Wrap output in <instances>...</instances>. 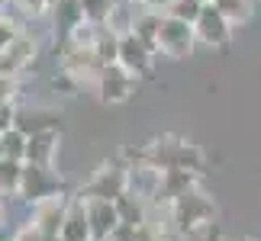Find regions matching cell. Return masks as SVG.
<instances>
[{"mask_svg": "<svg viewBox=\"0 0 261 241\" xmlns=\"http://www.w3.org/2000/svg\"><path fill=\"white\" fill-rule=\"evenodd\" d=\"M194 42H197L194 23H184V19L165 13L162 29H158V52L168 58H187L194 52Z\"/></svg>", "mask_w": 261, "mask_h": 241, "instance_id": "obj_1", "label": "cell"}, {"mask_svg": "<svg viewBox=\"0 0 261 241\" xmlns=\"http://www.w3.org/2000/svg\"><path fill=\"white\" fill-rule=\"evenodd\" d=\"M133 90H136V74L129 68H123L119 62L103 65V71L97 77V94L103 103H126Z\"/></svg>", "mask_w": 261, "mask_h": 241, "instance_id": "obj_2", "label": "cell"}, {"mask_svg": "<svg viewBox=\"0 0 261 241\" xmlns=\"http://www.w3.org/2000/svg\"><path fill=\"white\" fill-rule=\"evenodd\" d=\"M58 177L52 174V167L48 164H23V180H19V193L26 199H33V203H42L48 196H58Z\"/></svg>", "mask_w": 261, "mask_h": 241, "instance_id": "obj_3", "label": "cell"}, {"mask_svg": "<svg viewBox=\"0 0 261 241\" xmlns=\"http://www.w3.org/2000/svg\"><path fill=\"white\" fill-rule=\"evenodd\" d=\"M194 29H197V42H203L210 48H226L229 36H232V23H229L213 4L203 7V13H200V19L194 23Z\"/></svg>", "mask_w": 261, "mask_h": 241, "instance_id": "obj_4", "label": "cell"}, {"mask_svg": "<svg viewBox=\"0 0 261 241\" xmlns=\"http://www.w3.org/2000/svg\"><path fill=\"white\" fill-rule=\"evenodd\" d=\"M87 203V219H90V235L94 241H110V235L123 225L116 199H84Z\"/></svg>", "mask_w": 261, "mask_h": 241, "instance_id": "obj_5", "label": "cell"}, {"mask_svg": "<svg viewBox=\"0 0 261 241\" xmlns=\"http://www.w3.org/2000/svg\"><path fill=\"white\" fill-rule=\"evenodd\" d=\"M152 55H155V48L142 42L136 33H126V36H119V65L129 68L136 77H142L152 71Z\"/></svg>", "mask_w": 261, "mask_h": 241, "instance_id": "obj_6", "label": "cell"}, {"mask_svg": "<svg viewBox=\"0 0 261 241\" xmlns=\"http://www.w3.org/2000/svg\"><path fill=\"white\" fill-rule=\"evenodd\" d=\"M210 216H213L210 199L200 196V193H194V190H187L184 196L174 199V219H177V225L184 228V232H187V228H197V225L210 222Z\"/></svg>", "mask_w": 261, "mask_h": 241, "instance_id": "obj_7", "label": "cell"}, {"mask_svg": "<svg viewBox=\"0 0 261 241\" xmlns=\"http://www.w3.org/2000/svg\"><path fill=\"white\" fill-rule=\"evenodd\" d=\"M129 187V174L126 170H97V177L87 184V190H81V199H119Z\"/></svg>", "mask_w": 261, "mask_h": 241, "instance_id": "obj_8", "label": "cell"}, {"mask_svg": "<svg viewBox=\"0 0 261 241\" xmlns=\"http://www.w3.org/2000/svg\"><path fill=\"white\" fill-rule=\"evenodd\" d=\"M33 58H36V42H33L29 36L16 33V39L4 48V52H0V71L13 77L16 71H23V68L33 62Z\"/></svg>", "mask_w": 261, "mask_h": 241, "instance_id": "obj_9", "label": "cell"}, {"mask_svg": "<svg viewBox=\"0 0 261 241\" xmlns=\"http://www.w3.org/2000/svg\"><path fill=\"white\" fill-rule=\"evenodd\" d=\"M58 235H62L65 241H94V235H90V219H87V203L81 196L68 206L62 232H58Z\"/></svg>", "mask_w": 261, "mask_h": 241, "instance_id": "obj_10", "label": "cell"}, {"mask_svg": "<svg viewBox=\"0 0 261 241\" xmlns=\"http://www.w3.org/2000/svg\"><path fill=\"white\" fill-rule=\"evenodd\" d=\"M65 203H62V196H48L42 199V203H36V213H33V222L42 228V235L45 238H52L62 232V222H65Z\"/></svg>", "mask_w": 261, "mask_h": 241, "instance_id": "obj_11", "label": "cell"}, {"mask_svg": "<svg viewBox=\"0 0 261 241\" xmlns=\"http://www.w3.org/2000/svg\"><path fill=\"white\" fill-rule=\"evenodd\" d=\"M190 187H194V170L171 167V170H162V184H158V196L177 199V196H184Z\"/></svg>", "mask_w": 261, "mask_h": 241, "instance_id": "obj_12", "label": "cell"}, {"mask_svg": "<svg viewBox=\"0 0 261 241\" xmlns=\"http://www.w3.org/2000/svg\"><path fill=\"white\" fill-rule=\"evenodd\" d=\"M55 155V132H39V135H29V145H26V161L29 164H48Z\"/></svg>", "mask_w": 261, "mask_h": 241, "instance_id": "obj_13", "label": "cell"}, {"mask_svg": "<svg viewBox=\"0 0 261 241\" xmlns=\"http://www.w3.org/2000/svg\"><path fill=\"white\" fill-rule=\"evenodd\" d=\"M162 19L165 13H152V10H145V13H139L136 16V26H133V33L142 39V42H148L158 52V29H162Z\"/></svg>", "mask_w": 261, "mask_h": 241, "instance_id": "obj_14", "label": "cell"}, {"mask_svg": "<svg viewBox=\"0 0 261 241\" xmlns=\"http://www.w3.org/2000/svg\"><path fill=\"white\" fill-rule=\"evenodd\" d=\"M116 206H119V216H123V222L126 225H133V228H142L145 225V209H142V199H139V193H126L116 199Z\"/></svg>", "mask_w": 261, "mask_h": 241, "instance_id": "obj_15", "label": "cell"}, {"mask_svg": "<svg viewBox=\"0 0 261 241\" xmlns=\"http://www.w3.org/2000/svg\"><path fill=\"white\" fill-rule=\"evenodd\" d=\"M213 7L223 13L232 26H242V23H248L252 19V10H255V4L252 0H213Z\"/></svg>", "mask_w": 261, "mask_h": 241, "instance_id": "obj_16", "label": "cell"}, {"mask_svg": "<svg viewBox=\"0 0 261 241\" xmlns=\"http://www.w3.org/2000/svg\"><path fill=\"white\" fill-rule=\"evenodd\" d=\"M26 145H29V135L23 132V129L10 126L4 138H0V152H4V158H13V161H26Z\"/></svg>", "mask_w": 261, "mask_h": 241, "instance_id": "obj_17", "label": "cell"}, {"mask_svg": "<svg viewBox=\"0 0 261 241\" xmlns=\"http://www.w3.org/2000/svg\"><path fill=\"white\" fill-rule=\"evenodd\" d=\"M203 7H206V4H200V0H168L165 13L184 19V23H197L200 13H203Z\"/></svg>", "mask_w": 261, "mask_h": 241, "instance_id": "obj_18", "label": "cell"}, {"mask_svg": "<svg viewBox=\"0 0 261 241\" xmlns=\"http://www.w3.org/2000/svg\"><path fill=\"white\" fill-rule=\"evenodd\" d=\"M94 52H97V58H100L103 65H113V62H119V36L113 33V29H103V36L97 39Z\"/></svg>", "mask_w": 261, "mask_h": 241, "instance_id": "obj_19", "label": "cell"}, {"mask_svg": "<svg viewBox=\"0 0 261 241\" xmlns=\"http://www.w3.org/2000/svg\"><path fill=\"white\" fill-rule=\"evenodd\" d=\"M23 164H26V161H13V158H4V161H0V190H16V193H19Z\"/></svg>", "mask_w": 261, "mask_h": 241, "instance_id": "obj_20", "label": "cell"}, {"mask_svg": "<svg viewBox=\"0 0 261 241\" xmlns=\"http://www.w3.org/2000/svg\"><path fill=\"white\" fill-rule=\"evenodd\" d=\"M113 7H116V0H81L84 19H90V23H100V26H107V19H110V13H113Z\"/></svg>", "mask_w": 261, "mask_h": 241, "instance_id": "obj_21", "label": "cell"}, {"mask_svg": "<svg viewBox=\"0 0 261 241\" xmlns=\"http://www.w3.org/2000/svg\"><path fill=\"white\" fill-rule=\"evenodd\" d=\"M48 119H52L48 113H16V123L13 126L23 129L26 135H39V132H48V126H52Z\"/></svg>", "mask_w": 261, "mask_h": 241, "instance_id": "obj_22", "label": "cell"}, {"mask_svg": "<svg viewBox=\"0 0 261 241\" xmlns=\"http://www.w3.org/2000/svg\"><path fill=\"white\" fill-rule=\"evenodd\" d=\"M16 4L26 16H42V13L52 10V0H16Z\"/></svg>", "mask_w": 261, "mask_h": 241, "instance_id": "obj_23", "label": "cell"}, {"mask_svg": "<svg viewBox=\"0 0 261 241\" xmlns=\"http://www.w3.org/2000/svg\"><path fill=\"white\" fill-rule=\"evenodd\" d=\"M13 39H16V26L10 23V19L0 16V52H4V48H7L10 42H13Z\"/></svg>", "mask_w": 261, "mask_h": 241, "instance_id": "obj_24", "label": "cell"}, {"mask_svg": "<svg viewBox=\"0 0 261 241\" xmlns=\"http://www.w3.org/2000/svg\"><path fill=\"white\" fill-rule=\"evenodd\" d=\"M16 123V109L10 106V100H0V129H10Z\"/></svg>", "mask_w": 261, "mask_h": 241, "instance_id": "obj_25", "label": "cell"}, {"mask_svg": "<svg viewBox=\"0 0 261 241\" xmlns=\"http://www.w3.org/2000/svg\"><path fill=\"white\" fill-rule=\"evenodd\" d=\"M10 94H13V80H10V74L0 71V100H10Z\"/></svg>", "mask_w": 261, "mask_h": 241, "instance_id": "obj_26", "label": "cell"}, {"mask_svg": "<svg viewBox=\"0 0 261 241\" xmlns=\"http://www.w3.org/2000/svg\"><path fill=\"white\" fill-rule=\"evenodd\" d=\"M139 241H155V235H152V232H148V228L142 225V228H139Z\"/></svg>", "mask_w": 261, "mask_h": 241, "instance_id": "obj_27", "label": "cell"}, {"mask_svg": "<svg viewBox=\"0 0 261 241\" xmlns=\"http://www.w3.org/2000/svg\"><path fill=\"white\" fill-rule=\"evenodd\" d=\"M4 219H7V209H4V203H0V225H4Z\"/></svg>", "mask_w": 261, "mask_h": 241, "instance_id": "obj_28", "label": "cell"}, {"mask_svg": "<svg viewBox=\"0 0 261 241\" xmlns=\"http://www.w3.org/2000/svg\"><path fill=\"white\" fill-rule=\"evenodd\" d=\"M45 241H65V238L62 235H52V238H45Z\"/></svg>", "mask_w": 261, "mask_h": 241, "instance_id": "obj_29", "label": "cell"}, {"mask_svg": "<svg viewBox=\"0 0 261 241\" xmlns=\"http://www.w3.org/2000/svg\"><path fill=\"white\" fill-rule=\"evenodd\" d=\"M129 4H152V0H129Z\"/></svg>", "mask_w": 261, "mask_h": 241, "instance_id": "obj_30", "label": "cell"}, {"mask_svg": "<svg viewBox=\"0 0 261 241\" xmlns=\"http://www.w3.org/2000/svg\"><path fill=\"white\" fill-rule=\"evenodd\" d=\"M200 4H213V0H200Z\"/></svg>", "mask_w": 261, "mask_h": 241, "instance_id": "obj_31", "label": "cell"}, {"mask_svg": "<svg viewBox=\"0 0 261 241\" xmlns=\"http://www.w3.org/2000/svg\"><path fill=\"white\" fill-rule=\"evenodd\" d=\"M4 132H7V129H0V138H4Z\"/></svg>", "mask_w": 261, "mask_h": 241, "instance_id": "obj_32", "label": "cell"}, {"mask_svg": "<svg viewBox=\"0 0 261 241\" xmlns=\"http://www.w3.org/2000/svg\"><path fill=\"white\" fill-rule=\"evenodd\" d=\"M0 161H4V152H0Z\"/></svg>", "mask_w": 261, "mask_h": 241, "instance_id": "obj_33", "label": "cell"}, {"mask_svg": "<svg viewBox=\"0 0 261 241\" xmlns=\"http://www.w3.org/2000/svg\"><path fill=\"white\" fill-rule=\"evenodd\" d=\"M55 4H58V0H52V7H55Z\"/></svg>", "mask_w": 261, "mask_h": 241, "instance_id": "obj_34", "label": "cell"}]
</instances>
